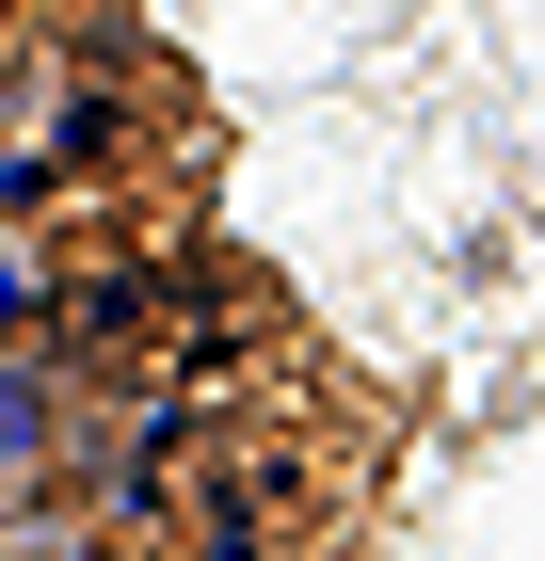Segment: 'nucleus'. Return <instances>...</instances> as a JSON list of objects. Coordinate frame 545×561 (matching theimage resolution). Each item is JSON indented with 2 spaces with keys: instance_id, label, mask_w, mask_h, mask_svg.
Here are the masks:
<instances>
[{
  "instance_id": "nucleus-2",
  "label": "nucleus",
  "mask_w": 545,
  "mask_h": 561,
  "mask_svg": "<svg viewBox=\"0 0 545 561\" xmlns=\"http://www.w3.org/2000/svg\"><path fill=\"white\" fill-rule=\"evenodd\" d=\"M33 321H48V241H33V225H0V353L33 337Z\"/></svg>"
},
{
  "instance_id": "nucleus-1",
  "label": "nucleus",
  "mask_w": 545,
  "mask_h": 561,
  "mask_svg": "<svg viewBox=\"0 0 545 561\" xmlns=\"http://www.w3.org/2000/svg\"><path fill=\"white\" fill-rule=\"evenodd\" d=\"M65 466H81V417H65V386H48L33 353H0V514L65 497Z\"/></svg>"
}]
</instances>
